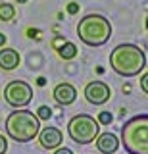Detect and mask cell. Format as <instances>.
Segmentation results:
<instances>
[{
	"instance_id": "cell-16",
	"label": "cell",
	"mask_w": 148,
	"mask_h": 154,
	"mask_svg": "<svg viewBox=\"0 0 148 154\" xmlns=\"http://www.w3.org/2000/svg\"><path fill=\"white\" fill-rule=\"evenodd\" d=\"M6 150H8V141H6V137L0 135V154H4Z\"/></svg>"
},
{
	"instance_id": "cell-19",
	"label": "cell",
	"mask_w": 148,
	"mask_h": 154,
	"mask_svg": "<svg viewBox=\"0 0 148 154\" xmlns=\"http://www.w3.org/2000/svg\"><path fill=\"white\" fill-rule=\"evenodd\" d=\"M54 154H73V152H71L69 148H58V150H56Z\"/></svg>"
},
{
	"instance_id": "cell-13",
	"label": "cell",
	"mask_w": 148,
	"mask_h": 154,
	"mask_svg": "<svg viewBox=\"0 0 148 154\" xmlns=\"http://www.w3.org/2000/svg\"><path fill=\"white\" fill-rule=\"evenodd\" d=\"M14 16H16V10L12 4H0V19L2 21H10Z\"/></svg>"
},
{
	"instance_id": "cell-18",
	"label": "cell",
	"mask_w": 148,
	"mask_h": 154,
	"mask_svg": "<svg viewBox=\"0 0 148 154\" xmlns=\"http://www.w3.org/2000/svg\"><path fill=\"white\" fill-rule=\"evenodd\" d=\"M140 85H142V91H144V93H148V75H142Z\"/></svg>"
},
{
	"instance_id": "cell-3",
	"label": "cell",
	"mask_w": 148,
	"mask_h": 154,
	"mask_svg": "<svg viewBox=\"0 0 148 154\" xmlns=\"http://www.w3.org/2000/svg\"><path fill=\"white\" fill-rule=\"evenodd\" d=\"M77 35L87 46H102L112 37V23L104 16L89 14V16L79 19Z\"/></svg>"
},
{
	"instance_id": "cell-11",
	"label": "cell",
	"mask_w": 148,
	"mask_h": 154,
	"mask_svg": "<svg viewBox=\"0 0 148 154\" xmlns=\"http://www.w3.org/2000/svg\"><path fill=\"white\" fill-rule=\"evenodd\" d=\"M20 66V54L14 48H2L0 50V67L4 71H12Z\"/></svg>"
},
{
	"instance_id": "cell-15",
	"label": "cell",
	"mask_w": 148,
	"mask_h": 154,
	"mask_svg": "<svg viewBox=\"0 0 148 154\" xmlns=\"http://www.w3.org/2000/svg\"><path fill=\"white\" fill-rule=\"evenodd\" d=\"M112 119H113V118H112V114H110V112H100L96 122L102 123V125H110V123H112Z\"/></svg>"
},
{
	"instance_id": "cell-5",
	"label": "cell",
	"mask_w": 148,
	"mask_h": 154,
	"mask_svg": "<svg viewBox=\"0 0 148 154\" xmlns=\"http://www.w3.org/2000/svg\"><path fill=\"white\" fill-rule=\"evenodd\" d=\"M100 123L89 114L73 116L68 123V133L77 144H89L98 137Z\"/></svg>"
},
{
	"instance_id": "cell-2",
	"label": "cell",
	"mask_w": 148,
	"mask_h": 154,
	"mask_svg": "<svg viewBox=\"0 0 148 154\" xmlns=\"http://www.w3.org/2000/svg\"><path fill=\"white\" fill-rule=\"evenodd\" d=\"M39 131V118L29 110H16L6 118V133L16 143H29L37 139Z\"/></svg>"
},
{
	"instance_id": "cell-7",
	"label": "cell",
	"mask_w": 148,
	"mask_h": 154,
	"mask_svg": "<svg viewBox=\"0 0 148 154\" xmlns=\"http://www.w3.org/2000/svg\"><path fill=\"white\" fill-rule=\"evenodd\" d=\"M110 96H112V91H110V87L104 81H90L87 85V89H85V98L94 106L106 104L110 100Z\"/></svg>"
},
{
	"instance_id": "cell-10",
	"label": "cell",
	"mask_w": 148,
	"mask_h": 154,
	"mask_svg": "<svg viewBox=\"0 0 148 154\" xmlns=\"http://www.w3.org/2000/svg\"><path fill=\"white\" fill-rule=\"evenodd\" d=\"M117 146H119V141L113 133H102L96 139V148L102 154H113L117 150Z\"/></svg>"
},
{
	"instance_id": "cell-22",
	"label": "cell",
	"mask_w": 148,
	"mask_h": 154,
	"mask_svg": "<svg viewBox=\"0 0 148 154\" xmlns=\"http://www.w3.org/2000/svg\"><path fill=\"white\" fill-rule=\"evenodd\" d=\"M17 2H20V4H25V2H27V0H17Z\"/></svg>"
},
{
	"instance_id": "cell-8",
	"label": "cell",
	"mask_w": 148,
	"mask_h": 154,
	"mask_svg": "<svg viewBox=\"0 0 148 154\" xmlns=\"http://www.w3.org/2000/svg\"><path fill=\"white\" fill-rule=\"evenodd\" d=\"M39 141L42 144V148H46V150H54V148H58L62 141H64V135L58 127H46L41 131V137Z\"/></svg>"
},
{
	"instance_id": "cell-14",
	"label": "cell",
	"mask_w": 148,
	"mask_h": 154,
	"mask_svg": "<svg viewBox=\"0 0 148 154\" xmlns=\"http://www.w3.org/2000/svg\"><path fill=\"white\" fill-rule=\"evenodd\" d=\"M37 118H39V119H50V118H52V110L48 108V106H41Z\"/></svg>"
},
{
	"instance_id": "cell-21",
	"label": "cell",
	"mask_w": 148,
	"mask_h": 154,
	"mask_svg": "<svg viewBox=\"0 0 148 154\" xmlns=\"http://www.w3.org/2000/svg\"><path fill=\"white\" fill-rule=\"evenodd\" d=\"M4 45H6V37L0 33V46H4Z\"/></svg>"
},
{
	"instance_id": "cell-4",
	"label": "cell",
	"mask_w": 148,
	"mask_h": 154,
	"mask_svg": "<svg viewBox=\"0 0 148 154\" xmlns=\"http://www.w3.org/2000/svg\"><path fill=\"white\" fill-rule=\"evenodd\" d=\"M121 141L129 154H148V116L129 119L121 129Z\"/></svg>"
},
{
	"instance_id": "cell-12",
	"label": "cell",
	"mask_w": 148,
	"mask_h": 154,
	"mask_svg": "<svg viewBox=\"0 0 148 154\" xmlns=\"http://www.w3.org/2000/svg\"><path fill=\"white\" fill-rule=\"evenodd\" d=\"M58 54L64 58V60H71V58L77 56V46L73 42H64L62 46H58Z\"/></svg>"
},
{
	"instance_id": "cell-9",
	"label": "cell",
	"mask_w": 148,
	"mask_h": 154,
	"mask_svg": "<svg viewBox=\"0 0 148 154\" xmlns=\"http://www.w3.org/2000/svg\"><path fill=\"white\" fill-rule=\"evenodd\" d=\"M75 98H77V91H75V87L69 85V83H60L54 89V100L58 104H62V106L73 104Z\"/></svg>"
},
{
	"instance_id": "cell-6",
	"label": "cell",
	"mask_w": 148,
	"mask_h": 154,
	"mask_svg": "<svg viewBox=\"0 0 148 154\" xmlns=\"http://www.w3.org/2000/svg\"><path fill=\"white\" fill-rule=\"evenodd\" d=\"M4 100L14 108H23L33 100V89L25 81H10L4 89Z\"/></svg>"
},
{
	"instance_id": "cell-1",
	"label": "cell",
	"mask_w": 148,
	"mask_h": 154,
	"mask_svg": "<svg viewBox=\"0 0 148 154\" xmlns=\"http://www.w3.org/2000/svg\"><path fill=\"white\" fill-rule=\"evenodd\" d=\"M110 66L121 77H135L146 67V54L137 45H119L110 54Z\"/></svg>"
},
{
	"instance_id": "cell-17",
	"label": "cell",
	"mask_w": 148,
	"mask_h": 154,
	"mask_svg": "<svg viewBox=\"0 0 148 154\" xmlns=\"http://www.w3.org/2000/svg\"><path fill=\"white\" fill-rule=\"evenodd\" d=\"M68 12H69V14H77V12H79V4H75V2L68 4Z\"/></svg>"
},
{
	"instance_id": "cell-20",
	"label": "cell",
	"mask_w": 148,
	"mask_h": 154,
	"mask_svg": "<svg viewBox=\"0 0 148 154\" xmlns=\"http://www.w3.org/2000/svg\"><path fill=\"white\" fill-rule=\"evenodd\" d=\"M37 83L42 87V85H46V79H44V77H39V79H37Z\"/></svg>"
}]
</instances>
